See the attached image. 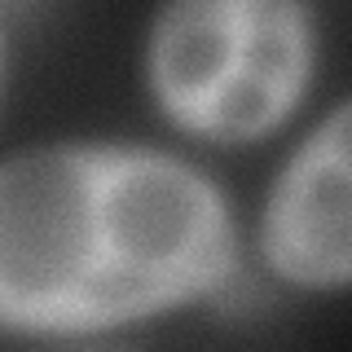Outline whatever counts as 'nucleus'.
<instances>
[{
	"instance_id": "f257e3e1",
	"label": "nucleus",
	"mask_w": 352,
	"mask_h": 352,
	"mask_svg": "<svg viewBox=\"0 0 352 352\" xmlns=\"http://www.w3.org/2000/svg\"><path fill=\"white\" fill-rule=\"evenodd\" d=\"M93 234L110 330L207 300L242 264L225 190L154 146L93 141Z\"/></svg>"
},
{
	"instance_id": "f03ea898",
	"label": "nucleus",
	"mask_w": 352,
	"mask_h": 352,
	"mask_svg": "<svg viewBox=\"0 0 352 352\" xmlns=\"http://www.w3.org/2000/svg\"><path fill=\"white\" fill-rule=\"evenodd\" d=\"M313 75V14L291 0H176L146 36V84L190 137L256 141L291 119Z\"/></svg>"
},
{
	"instance_id": "7ed1b4c3",
	"label": "nucleus",
	"mask_w": 352,
	"mask_h": 352,
	"mask_svg": "<svg viewBox=\"0 0 352 352\" xmlns=\"http://www.w3.org/2000/svg\"><path fill=\"white\" fill-rule=\"evenodd\" d=\"M0 330L53 339L110 330L93 234V141L0 159Z\"/></svg>"
},
{
	"instance_id": "20e7f679",
	"label": "nucleus",
	"mask_w": 352,
	"mask_h": 352,
	"mask_svg": "<svg viewBox=\"0 0 352 352\" xmlns=\"http://www.w3.org/2000/svg\"><path fill=\"white\" fill-rule=\"evenodd\" d=\"M352 132L335 102L278 168L260 216V251L273 278L300 291H344L352 278Z\"/></svg>"
},
{
	"instance_id": "39448f33",
	"label": "nucleus",
	"mask_w": 352,
	"mask_h": 352,
	"mask_svg": "<svg viewBox=\"0 0 352 352\" xmlns=\"http://www.w3.org/2000/svg\"><path fill=\"white\" fill-rule=\"evenodd\" d=\"M49 352H128V348H119V344H97L93 335H75L71 344H62V348H49Z\"/></svg>"
},
{
	"instance_id": "423d86ee",
	"label": "nucleus",
	"mask_w": 352,
	"mask_h": 352,
	"mask_svg": "<svg viewBox=\"0 0 352 352\" xmlns=\"http://www.w3.org/2000/svg\"><path fill=\"white\" fill-rule=\"evenodd\" d=\"M0 97H5V36H0Z\"/></svg>"
}]
</instances>
